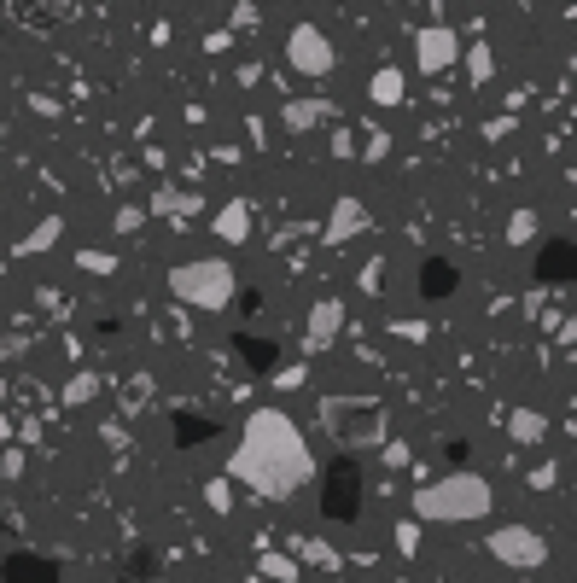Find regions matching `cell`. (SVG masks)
I'll return each mask as SVG.
<instances>
[{"label": "cell", "mask_w": 577, "mask_h": 583, "mask_svg": "<svg viewBox=\"0 0 577 583\" xmlns=\"http://www.w3.org/2000/svg\"><path fill=\"white\" fill-rule=\"evenodd\" d=\"M228 479L245 490L269 496V502H292L309 479H315V455H309L298 420L286 409H257L239 432L234 455H228Z\"/></svg>", "instance_id": "6da1fadb"}, {"label": "cell", "mask_w": 577, "mask_h": 583, "mask_svg": "<svg viewBox=\"0 0 577 583\" xmlns=\"http://www.w3.org/2000/svg\"><path fill=\"white\" fill-rule=\"evenodd\" d=\"M496 508V490L484 473H443L414 490V525H478Z\"/></svg>", "instance_id": "7a4b0ae2"}, {"label": "cell", "mask_w": 577, "mask_h": 583, "mask_svg": "<svg viewBox=\"0 0 577 583\" xmlns=\"http://www.w3.org/2000/svg\"><path fill=\"white\" fill-rule=\"evenodd\" d=\"M170 292L193 309H228L239 292V275L228 257H193V263H175L170 269Z\"/></svg>", "instance_id": "3957f363"}, {"label": "cell", "mask_w": 577, "mask_h": 583, "mask_svg": "<svg viewBox=\"0 0 577 583\" xmlns=\"http://www.w3.org/2000/svg\"><path fill=\"white\" fill-rule=\"evenodd\" d=\"M321 426L333 432L339 449H374L385 444V409L374 397H321Z\"/></svg>", "instance_id": "277c9868"}, {"label": "cell", "mask_w": 577, "mask_h": 583, "mask_svg": "<svg viewBox=\"0 0 577 583\" xmlns=\"http://www.w3.org/2000/svg\"><path fill=\"white\" fill-rule=\"evenodd\" d=\"M484 549L496 554L508 572H543L548 566V537L531 531V525H496V531L484 537Z\"/></svg>", "instance_id": "5b68a950"}, {"label": "cell", "mask_w": 577, "mask_h": 583, "mask_svg": "<svg viewBox=\"0 0 577 583\" xmlns=\"http://www.w3.org/2000/svg\"><path fill=\"white\" fill-rule=\"evenodd\" d=\"M286 59L298 76H327V70L339 65V47H333V35L321 30V24H292L286 35Z\"/></svg>", "instance_id": "8992f818"}, {"label": "cell", "mask_w": 577, "mask_h": 583, "mask_svg": "<svg viewBox=\"0 0 577 583\" xmlns=\"http://www.w3.org/2000/svg\"><path fill=\"white\" fill-rule=\"evenodd\" d=\"M455 59H461V35L449 30V24H426V30L414 35V65H420V76H443Z\"/></svg>", "instance_id": "52a82bcc"}, {"label": "cell", "mask_w": 577, "mask_h": 583, "mask_svg": "<svg viewBox=\"0 0 577 583\" xmlns=\"http://www.w3.org/2000/svg\"><path fill=\"white\" fill-rule=\"evenodd\" d=\"M344 333V298H315L309 304V321H304V350H327V344Z\"/></svg>", "instance_id": "ba28073f"}, {"label": "cell", "mask_w": 577, "mask_h": 583, "mask_svg": "<svg viewBox=\"0 0 577 583\" xmlns=\"http://www.w3.org/2000/svg\"><path fill=\"white\" fill-rule=\"evenodd\" d=\"M368 228H374V210L344 193L339 205H333V216H327V245H350L356 234H368Z\"/></svg>", "instance_id": "9c48e42d"}, {"label": "cell", "mask_w": 577, "mask_h": 583, "mask_svg": "<svg viewBox=\"0 0 577 583\" xmlns=\"http://www.w3.org/2000/svg\"><path fill=\"white\" fill-rule=\"evenodd\" d=\"M210 228H216V240H222V245H245V240H251V205H245V199L222 205Z\"/></svg>", "instance_id": "30bf717a"}, {"label": "cell", "mask_w": 577, "mask_h": 583, "mask_svg": "<svg viewBox=\"0 0 577 583\" xmlns=\"http://www.w3.org/2000/svg\"><path fill=\"white\" fill-rule=\"evenodd\" d=\"M403 88H408V76L397 65H385V70H374V82H368V100L374 105H403Z\"/></svg>", "instance_id": "8fae6325"}, {"label": "cell", "mask_w": 577, "mask_h": 583, "mask_svg": "<svg viewBox=\"0 0 577 583\" xmlns=\"http://www.w3.org/2000/svg\"><path fill=\"white\" fill-rule=\"evenodd\" d=\"M321 117H327V105H321V100H292V105H280V123H286L292 135H304V129H315Z\"/></svg>", "instance_id": "7c38bea8"}, {"label": "cell", "mask_w": 577, "mask_h": 583, "mask_svg": "<svg viewBox=\"0 0 577 583\" xmlns=\"http://www.w3.org/2000/svg\"><path fill=\"white\" fill-rule=\"evenodd\" d=\"M508 432L519 438V444H537V438L548 432V420H543L537 409H513V414H508Z\"/></svg>", "instance_id": "4fadbf2b"}, {"label": "cell", "mask_w": 577, "mask_h": 583, "mask_svg": "<svg viewBox=\"0 0 577 583\" xmlns=\"http://www.w3.org/2000/svg\"><path fill=\"white\" fill-rule=\"evenodd\" d=\"M467 76H473V88H484V82L496 76V53H490L484 41H473V47H467Z\"/></svg>", "instance_id": "5bb4252c"}, {"label": "cell", "mask_w": 577, "mask_h": 583, "mask_svg": "<svg viewBox=\"0 0 577 583\" xmlns=\"http://www.w3.org/2000/svg\"><path fill=\"white\" fill-rule=\"evenodd\" d=\"M59 234H65V222H59V216H47V222H41V228H35L30 240L18 245V251H24V257H35V251H47V245L59 240Z\"/></svg>", "instance_id": "9a60e30c"}, {"label": "cell", "mask_w": 577, "mask_h": 583, "mask_svg": "<svg viewBox=\"0 0 577 583\" xmlns=\"http://www.w3.org/2000/svg\"><path fill=\"white\" fill-rule=\"evenodd\" d=\"M333 479H339V484H333V496H327V514H350V496H356V479H350V473H333Z\"/></svg>", "instance_id": "2e32d148"}, {"label": "cell", "mask_w": 577, "mask_h": 583, "mask_svg": "<svg viewBox=\"0 0 577 583\" xmlns=\"http://www.w3.org/2000/svg\"><path fill=\"white\" fill-rule=\"evenodd\" d=\"M531 234H537V216H531V210H513V216H508V240L525 245Z\"/></svg>", "instance_id": "e0dca14e"}, {"label": "cell", "mask_w": 577, "mask_h": 583, "mask_svg": "<svg viewBox=\"0 0 577 583\" xmlns=\"http://www.w3.org/2000/svg\"><path fill=\"white\" fill-rule=\"evenodd\" d=\"M76 263H82V269H100V275H111V269H117V257H111V251H82Z\"/></svg>", "instance_id": "ac0fdd59"}, {"label": "cell", "mask_w": 577, "mask_h": 583, "mask_svg": "<svg viewBox=\"0 0 577 583\" xmlns=\"http://www.w3.org/2000/svg\"><path fill=\"white\" fill-rule=\"evenodd\" d=\"M263 572H269V578H298V566H292L286 554H263Z\"/></svg>", "instance_id": "d6986e66"}, {"label": "cell", "mask_w": 577, "mask_h": 583, "mask_svg": "<svg viewBox=\"0 0 577 583\" xmlns=\"http://www.w3.org/2000/svg\"><path fill=\"white\" fill-rule=\"evenodd\" d=\"M397 549H403V554L420 549V525H414V519H403V525H397Z\"/></svg>", "instance_id": "ffe728a7"}, {"label": "cell", "mask_w": 577, "mask_h": 583, "mask_svg": "<svg viewBox=\"0 0 577 583\" xmlns=\"http://www.w3.org/2000/svg\"><path fill=\"white\" fill-rule=\"evenodd\" d=\"M204 502H210L216 514H228V479H210V490H204Z\"/></svg>", "instance_id": "44dd1931"}, {"label": "cell", "mask_w": 577, "mask_h": 583, "mask_svg": "<svg viewBox=\"0 0 577 583\" xmlns=\"http://www.w3.org/2000/svg\"><path fill=\"white\" fill-rule=\"evenodd\" d=\"M0 444H12V420L6 414H0Z\"/></svg>", "instance_id": "7402d4cb"}]
</instances>
